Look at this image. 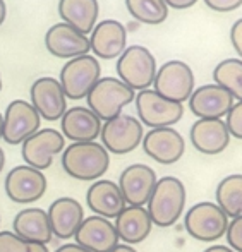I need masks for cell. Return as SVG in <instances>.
Returning a JSON list of instances; mask_svg holds the SVG:
<instances>
[{"label": "cell", "mask_w": 242, "mask_h": 252, "mask_svg": "<svg viewBox=\"0 0 242 252\" xmlns=\"http://www.w3.org/2000/svg\"><path fill=\"white\" fill-rule=\"evenodd\" d=\"M102 67L97 57L93 55H81L76 59H70L60 70V86L64 94L69 100H81L86 98L91 88L100 79Z\"/></svg>", "instance_id": "6"}, {"label": "cell", "mask_w": 242, "mask_h": 252, "mask_svg": "<svg viewBox=\"0 0 242 252\" xmlns=\"http://www.w3.org/2000/svg\"><path fill=\"white\" fill-rule=\"evenodd\" d=\"M227 244L234 252H242V215L232 218L227 226Z\"/></svg>", "instance_id": "32"}, {"label": "cell", "mask_w": 242, "mask_h": 252, "mask_svg": "<svg viewBox=\"0 0 242 252\" xmlns=\"http://www.w3.org/2000/svg\"><path fill=\"white\" fill-rule=\"evenodd\" d=\"M41 117L26 100H14L3 113V136L7 144H23L30 136L40 130Z\"/></svg>", "instance_id": "12"}, {"label": "cell", "mask_w": 242, "mask_h": 252, "mask_svg": "<svg viewBox=\"0 0 242 252\" xmlns=\"http://www.w3.org/2000/svg\"><path fill=\"white\" fill-rule=\"evenodd\" d=\"M47 216L53 237L67 240L76 235L77 228L83 223L84 209L74 197H59L50 204Z\"/></svg>", "instance_id": "18"}, {"label": "cell", "mask_w": 242, "mask_h": 252, "mask_svg": "<svg viewBox=\"0 0 242 252\" xmlns=\"http://www.w3.org/2000/svg\"><path fill=\"white\" fill-rule=\"evenodd\" d=\"M62 136L72 143H90L97 141L102 130V120L88 106L67 108L60 119Z\"/></svg>", "instance_id": "19"}, {"label": "cell", "mask_w": 242, "mask_h": 252, "mask_svg": "<svg viewBox=\"0 0 242 252\" xmlns=\"http://www.w3.org/2000/svg\"><path fill=\"white\" fill-rule=\"evenodd\" d=\"M203 252H234L229 246H211L208 249H205Z\"/></svg>", "instance_id": "39"}, {"label": "cell", "mask_w": 242, "mask_h": 252, "mask_svg": "<svg viewBox=\"0 0 242 252\" xmlns=\"http://www.w3.org/2000/svg\"><path fill=\"white\" fill-rule=\"evenodd\" d=\"M5 16H7V7H5V2H3V0H0V26H2L3 21H5Z\"/></svg>", "instance_id": "40"}, {"label": "cell", "mask_w": 242, "mask_h": 252, "mask_svg": "<svg viewBox=\"0 0 242 252\" xmlns=\"http://www.w3.org/2000/svg\"><path fill=\"white\" fill-rule=\"evenodd\" d=\"M30 98L33 108L47 122L60 120L67 110V98L64 94L59 79L55 77L45 76L35 81L31 84Z\"/></svg>", "instance_id": "13"}, {"label": "cell", "mask_w": 242, "mask_h": 252, "mask_svg": "<svg viewBox=\"0 0 242 252\" xmlns=\"http://www.w3.org/2000/svg\"><path fill=\"white\" fill-rule=\"evenodd\" d=\"M136 110L139 122L151 129L172 127L182 119V103L167 100L155 90H143L136 96Z\"/></svg>", "instance_id": "8"}, {"label": "cell", "mask_w": 242, "mask_h": 252, "mask_svg": "<svg viewBox=\"0 0 242 252\" xmlns=\"http://www.w3.org/2000/svg\"><path fill=\"white\" fill-rule=\"evenodd\" d=\"M155 91L167 100L182 103L194 91V74L193 69L182 60H169L156 70Z\"/></svg>", "instance_id": "9"}, {"label": "cell", "mask_w": 242, "mask_h": 252, "mask_svg": "<svg viewBox=\"0 0 242 252\" xmlns=\"http://www.w3.org/2000/svg\"><path fill=\"white\" fill-rule=\"evenodd\" d=\"M216 206L227 215L236 218L242 215V173L227 175L216 187Z\"/></svg>", "instance_id": "27"}, {"label": "cell", "mask_w": 242, "mask_h": 252, "mask_svg": "<svg viewBox=\"0 0 242 252\" xmlns=\"http://www.w3.org/2000/svg\"><path fill=\"white\" fill-rule=\"evenodd\" d=\"M143 150L151 159L160 165H172L182 158L186 151V141L173 127L151 129L143 136Z\"/></svg>", "instance_id": "14"}, {"label": "cell", "mask_w": 242, "mask_h": 252, "mask_svg": "<svg viewBox=\"0 0 242 252\" xmlns=\"http://www.w3.org/2000/svg\"><path fill=\"white\" fill-rule=\"evenodd\" d=\"M206 5L211 7L213 10L218 12H227V10H234L242 3V0H205Z\"/></svg>", "instance_id": "33"}, {"label": "cell", "mask_w": 242, "mask_h": 252, "mask_svg": "<svg viewBox=\"0 0 242 252\" xmlns=\"http://www.w3.org/2000/svg\"><path fill=\"white\" fill-rule=\"evenodd\" d=\"M45 47L59 59H76L88 55L90 38L67 23H57L45 34Z\"/></svg>", "instance_id": "17"}, {"label": "cell", "mask_w": 242, "mask_h": 252, "mask_svg": "<svg viewBox=\"0 0 242 252\" xmlns=\"http://www.w3.org/2000/svg\"><path fill=\"white\" fill-rule=\"evenodd\" d=\"M186 187L177 177H162L156 180L155 189L146 202V211L153 225L169 228L179 221L186 209Z\"/></svg>", "instance_id": "2"}, {"label": "cell", "mask_w": 242, "mask_h": 252, "mask_svg": "<svg viewBox=\"0 0 242 252\" xmlns=\"http://www.w3.org/2000/svg\"><path fill=\"white\" fill-rule=\"evenodd\" d=\"M213 79L218 86L227 90L234 98L242 100V60L225 59L213 69Z\"/></svg>", "instance_id": "28"}, {"label": "cell", "mask_w": 242, "mask_h": 252, "mask_svg": "<svg viewBox=\"0 0 242 252\" xmlns=\"http://www.w3.org/2000/svg\"><path fill=\"white\" fill-rule=\"evenodd\" d=\"M0 221H2V218H0Z\"/></svg>", "instance_id": "44"}, {"label": "cell", "mask_w": 242, "mask_h": 252, "mask_svg": "<svg viewBox=\"0 0 242 252\" xmlns=\"http://www.w3.org/2000/svg\"><path fill=\"white\" fill-rule=\"evenodd\" d=\"M230 40H232V45L237 50V53L242 57V17L232 24V30H230Z\"/></svg>", "instance_id": "34"}, {"label": "cell", "mask_w": 242, "mask_h": 252, "mask_svg": "<svg viewBox=\"0 0 242 252\" xmlns=\"http://www.w3.org/2000/svg\"><path fill=\"white\" fill-rule=\"evenodd\" d=\"M131 16L146 24H160L169 16L165 0H126Z\"/></svg>", "instance_id": "29"}, {"label": "cell", "mask_w": 242, "mask_h": 252, "mask_svg": "<svg viewBox=\"0 0 242 252\" xmlns=\"http://www.w3.org/2000/svg\"><path fill=\"white\" fill-rule=\"evenodd\" d=\"M227 129H229L230 136L242 139V100L234 103L230 110L227 112Z\"/></svg>", "instance_id": "31"}, {"label": "cell", "mask_w": 242, "mask_h": 252, "mask_svg": "<svg viewBox=\"0 0 242 252\" xmlns=\"http://www.w3.org/2000/svg\"><path fill=\"white\" fill-rule=\"evenodd\" d=\"M117 74L131 90H148L156 74L155 55L143 45H131L119 55Z\"/></svg>", "instance_id": "4"}, {"label": "cell", "mask_w": 242, "mask_h": 252, "mask_svg": "<svg viewBox=\"0 0 242 252\" xmlns=\"http://www.w3.org/2000/svg\"><path fill=\"white\" fill-rule=\"evenodd\" d=\"M110 166V153L97 141L72 143L62 151V168L81 182L100 180Z\"/></svg>", "instance_id": "1"}, {"label": "cell", "mask_w": 242, "mask_h": 252, "mask_svg": "<svg viewBox=\"0 0 242 252\" xmlns=\"http://www.w3.org/2000/svg\"><path fill=\"white\" fill-rule=\"evenodd\" d=\"M110 252H138L133 246H127V244H119L117 247H113Z\"/></svg>", "instance_id": "38"}, {"label": "cell", "mask_w": 242, "mask_h": 252, "mask_svg": "<svg viewBox=\"0 0 242 252\" xmlns=\"http://www.w3.org/2000/svg\"><path fill=\"white\" fill-rule=\"evenodd\" d=\"M47 177L43 172L28 165H17L7 173L5 182V194L10 201L17 204H30L43 197L47 192Z\"/></svg>", "instance_id": "10"}, {"label": "cell", "mask_w": 242, "mask_h": 252, "mask_svg": "<svg viewBox=\"0 0 242 252\" xmlns=\"http://www.w3.org/2000/svg\"><path fill=\"white\" fill-rule=\"evenodd\" d=\"M196 2H198V0H165L167 5L173 7V9H186V7L194 5Z\"/></svg>", "instance_id": "35"}, {"label": "cell", "mask_w": 242, "mask_h": 252, "mask_svg": "<svg viewBox=\"0 0 242 252\" xmlns=\"http://www.w3.org/2000/svg\"><path fill=\"white\" fill-rule=\"evenodd\" d=\"M3 136V115L0 113V139H2Z\"/></svg>", "instance_id": "42"}, {"label": "cell", "mask_w": 242, "mask_h": 252, "mask_svg": "<svg viewBox=\"0 0 242 252\" xmlns=\"http://www.w3.org/2000/svg\"><path fill=\"white\" fill-rule=\"evenodd\" d=\"M74 239L77 246L90 252H110L120 242L113 223L97 215L83 220Z\"/></svg>", "instance_id": "16"}, {"label": "cell", "mask_w": 242, "mask_h": 252, "mask_svg": "<svg viewBox=\"0 0 242 252\" xmlns=\"http://www.w3.org/2000/svg\"><path fill=\"white\" fill-rule=\"evenodd\" d=\"M0 252H28V242L9 230H0Z\"/></svg>", "instance_id": "30"}, {"label": "cell", "mask_w": 242, "mask_h": 252, "mask_svg": "<svg viewBox=\"0 0 242 252\" xmlns=\"http://www.w3.org/2000/svg\"><path fill=\"white\" fill-rule=\"evenodd\" d=\"M156 173L151 166L143 163H134L124 168L119 177V186L127 206H144L151 196L156 184Z\"/></svg>", "instance_id": "15"}, {"label": "cell", "mask_w": 242, "mask_h": 252, "mask_svg": "<svg viewBox=\"0 0 242 252\" xmlns=\"http://www.w3.org/2000/svg\"><path fill=\"white\" fill-rule=\"evenodd\" d=\"M98 12V0H59V14L64 23L70 24L83 34L93 31Z\"/></svg>", "instance_id": "26"}, {"label": "cell", "mask_w": 242, "mask_h": 252, "mask_svg": "<svg viewBox=\"0 0 242 252\" xmlns=\"http://www.w3.org/2000/svg\"><path fill=\"white\" fill-rule=\"evenodd\" d=\"M234 105V96L218 84H203L189 96V106L199 119H220Z\"/></svg>", "instance_id": "20"}, {"label": "cell", "mask_w": 242, "mask_h": 252, "mask_svg": "<svg viewBox=\"0 0 242 252\" xmlns=\"http://www.w3.org/2000/svg\"><path fill=\"white\" fill-rule=\"evenodd\" d=\"M66 137L55 129H40L21 144V155L28 166L45 172L53 163V158L64 151Z\"/></svg>", "instance_id": "11"}, {"label": "cell", "mask_w": 242, "mask_h": 252, "mask_svg": "<svg viewBox=\"0 0 242 252\" xmlns=\"http://www.w3.org/2000/svg\"><path fill=\"white\" fill-rule=\"evenodd\" d=\"M119 240L127 246L141 244L151 233L153 221L144 206H126L113 221Z\"/></svg>", "instance_id": "25"}, {"label": "cell", "mask_w": 242, "mask_h": 252, "mask_svg": "<svg viewBox=\"0 0 242 252\" xmlns=\"http://www.w3.org/2000/svg\"><path fill=\"white\" fill-rule=\"evenodd\" d=\"M12 232L28 244L48 246L53 239L47 211L41 208L21 209L12 221Z\"/></svg>", "instance_id": "24"}, {"label": "cell", "mask_w": 242, "mask_h": 252, "mask_svg": "<svg viewBox=\"0 0 242 252\" xmlns=\"http://www.w3.org/2000/svg\"><path fill=\"white\" fill-rule=\"evenodd\" d=\"M143 136V124L127 113L106 120L100 130L102 146L113 155H127L134 151L141 144Z\"/></svg>", "instance_id": "7"}, {"label": "cell", "mask_w": 242, "mask_h": 252, "mask_svg": "<svg viewBox=\"0 0 242 252\" xmlns=\"http://www.w3.org/2000/svg\"><path fill=\"white\" fill-rule=\"evenodd\" d=\"M28 252H50L43 244H28Z\"/></svg>", "instance_id": "37"}, {"label": "cell", "mask_w": 242, "mask_h": 252, "mask_svg": "<svg viewBox=\"0 0 242 252\" xmlns=\"http://www.w3.org/2000/svg\"><path fill=\"white\" fill-rule=\"evenodd\" d=\"M3 166H5V153H3V150L0 148V173H2Z\"/></svg>", "instance_id": "41"}, {"label": "cell", "mask_w": 242, "mask_h": 252, "mask_svg": "<svg viewBox=\"0 0 242 252\" xmlns=\"http://www.w3.org/2000/svg\"><path fill=\"white\" fill-rule=\"evenodd\" d=\"M133 100L134 90L117 77H100L86 96L88 108L105 122L120 115L124 106Z\"/></svg>", "instance_id": "3"}, {"label": "cell", "mask_w": 242, "mask_h": 252, "mask_svg": "<svg viewBox=\"0 0 242 252\" xmlns=\"http://www.w3.org/2000/svg\"><path fill=\"white\" fill-rule=\"evenodd\" d=\"M127 31L122 23L105 19L95 24L90 36V50L100 59H115L126 50Z\"/></svg>", "instance_id": "22"}, {"label": "cell", "mask_w": 242, "mask_h": 252, "mask_svg": "<svg viewBox=\"0 0 242 252\" xmlns=\"http://www.w3.org/2000/svg\"><path fill=\"white\" fill-rule=\"evenodd\" d=\"M55 252H90V251L83 249V247L74 242V244H64V246H60Z\"/></svg>", "instance_id": "36"}, {"label": "cell", "mask_w": 242, "mask_h": 252, "mask_svg": "<svg viewBox=\"0 0 242 252\" xmlns=\"http://www.w3.org/2000/svg\"><path fill=\"white\" fill-rule=\"evenodd\" d=\"M191 143L203 155H220L230 143V132L222 119H198L191 127Z\"/></svg>", "instance_id": "21"}, {"label": "cell", "mask_w": 242, "mask_h": 252, "mask_svg": "<svg viewBox=\"0 0 242 252\" xmlns=\"http://www.w3.org/2000/svg\"><path fill=\"white\" fill-rule=\"evenodd\" d=\"M0 91H2V76H0Z\"/></svg>", "instance_id": "43"}, {"label": "cell", "mask_w": 242, "mask_h": 252, "mask_svg": "<svg viewBox=\"0 0 242 252\" xmlns=\"http://www.w3.org/2000/svg\"><path fill=\"white\" fill-rule=\"evenodd\" d=\"M86 204L95 215L106 220H115L127 206L117 182L106 179L95 180L91 184L86 190Z\"/></svg>", "instance_id": "23"}, {"label": "cell", "mask_w": 242, "mask_h": 252, "mask_svg": "<svg viewBox=\"0 0 242 252\" xmlns=\"http://www.w3.org/2000/svg\"><path fill=\"white\" fill-rule=\"evenodd\" d=\"M184 226L186 232L199 242H215L225 237L229 218L216 202L203 201L187 209Z\"/></svg>", "instance_id": "5"}]
</instances>
